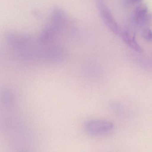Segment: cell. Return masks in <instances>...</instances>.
<instances>
[{
    "label": "cell",
    "mask_w": 152,
    "mask_h": 152,
    "mask_svg": "<svg viewBox=\"0 0 152 152\" xmlns=\"http://www.w3.org/2000/svg\"><path fill=\"white\" fill-rule=\"evenodd\" d=\"M96 4L100 17L108 29L115 34H119L120 28L113 14L103 0H96Z\"/></svg>",
    "instance_id": "3957f363"
},
{
    "label": "cell",
    "mask_w": 152,
    "mask_h": 152,
    "mask_svg": "<svg viewBox=\"0 0 152 152\" xmlns=\"http://www.w3.org/2000/svg\"><path fill=\"white\" fill-rule=\"evenodd\" d=\"M113 123L103 119H91L83 124V129L89 135L93 137H103L111 134L114 129Z\"/></svg>",
    "instance_id": "7a4b0ae2"
},
{
    "label": "cell",
    "mask_w": 152,
    "mask_h": 152,
    "mask_svg": "<svg viewBox=\"0 0 152 152\" xmlns=\"http://www.w3.org/2000/svg\"><path fill=\"white\" fill-rule=\"evenodd\" d=\"M131 1L135 3H139V2H141L142 0H131Z\"/></svg>",
    "instance_id": "ba28073f"
},
{
    "label": "cell",
    "mask_w": 152,
    "mask_h": 152,
    "mask_svg": "<svg viewBox=\"0 0 152 152\" xmlns=\"http://www.w3.org/2000/svg\"><path fill=\"white\" fill-rule=\"evenodd\" d=\"M67 21L65 12L61 9L55 7L51 12L49 22L43 29L38 39L44 43H51L52 41L63 30Z\"/></svg>",
    "instance_id": "6da1fadb"
},
{
    "label": "cell",
    "mask_w": 152,
    "mask_h": 152,
    "mask_svg": "<svg viewBox=\"0 0 152 152\" xmlns=\"http://www.w3.org/2000/svg\"><path fill=\"white\" fill-rule=\"evenodd\" d=\"M134 18L137 23L147 27V26L152 22V16L148 14L146 5L140 3L137 6L134 14Z\"/></svg>",
    "instance_id": "277c9868"
},
{
    "label": "cell",
    "mask_w": 152,
    "mask_h": 152,
    "mask_svg": "<svg viewBox=\"0 0 152 152\" xmlns=\"http://www.w3.org/2000/svg\"><path fill=\"white\" fill-rule=\"evenodd\" d=\"M142 36L145 39L152 40V31L148 27H145L142 33Z\"/></svg>",
    "instance_id": "52a82bcc"
},
{
    "label": "cell",
    "mask_w": 152,
    "mask_h": 152,
    "mask_svg": "<svg viewBox=\"0 0 152 152\" xmlns=\"http://www.w3.org/2000/svg\"><path fill=\"white\" fill-rule=\"evenodd\" d=\"M135 36V34L131 31H126L123 34V39L125 43L132 49L141 54L143 52V49L136 41Z\"/></svg>",
    "instance_id": "5b68a950"
},
{
    "label": "cell",
    "mask_w": 152,
    "mask_h": 152,
    "mask_svg": "<svg viewBox=\"0 0 152 152\" xmlns=\"http://www.w3.org/2000/svg\"><path fill=\"white\" fill-rule=\"evenodd\" d=\"M1 99L4 104L11 107L14 102V94L10 90L4 88L1 91Z\"/></svg>",
    "instance_id": "8992f818"
}]
</instances>
